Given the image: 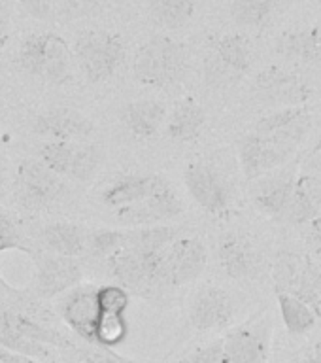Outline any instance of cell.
<instances>
[{
	"label": "cell",
	"mask_w": 321,
	"mask_h": 363,
	"mask_svg": "<svg viewBox=\"0 0 321 363\" xmlns=\"http://www.w3.org/2000/svg\"><path fill=\"white\" fill-rule=\"evenodd\" d=\"M17 62L23 72L47 84L64 85L72 79V48L55 33L28 34L19 45Z\"/></svg>",
	"instance_id": "1"
},
{
	"label": "cell",
	"mask_w": 321,
	"mask_h": 363,
	"mask_svg": "<svg viewBox=\"0 0 321 363\" xmlns=\"http://www.w3.org/2000/svg\"><path fill=\"white\" fill-rule=\"evenodd\" d=\"M186 48L170 36L157 34L138 48L133 61L136 82L147 87H172L186 72Z\"/></svg>",
	"instance_id": "2"
},
{
	"label": "cell",
	"mask_w": 321,
	"mask_h": 363,
	"mask_svg": "<svg viewBox=\"0 0 321 363\" xmlns=\"http://www.w3.org/2000/svg\"><path fill=\"white\" fill-rule=\"evenodd\" d=\"M72 53L85 79L98 84L118 72V68L123 65L127 50L118 33L91 28L76 38Z\"/></svg>",
	"instance_id": "3"
},
{
	"label": "cell",
	"mask_w": 321,
	"mask_h": 363,
	"mask_svg": "<svg viewBox=\"0 0 321 363\" xmlns=\"http://www.w3.org/2000/svg\"><path fill=\"white\" fill-rule=\"evenodd\" d=\"M274 291L300 299L321 318V269L293 250H280L272 263Z\"/></svg>",
	"instance_id": "4"
},
{
	"label": "cell",
	"mask_w": 321,
	"mask_h": 363,
	"mask_svg": "<svg viewBox=\"0 0 321 363\" xmlns=\"http://www.w3.org/2000/svg\"><path fill=\"white\" fill-rule=\"evenodd\" d=\"M274 320L263 311L221 337V363H266L271 356Z\"/></svg>",
	"instance_id": "5"
},
{
	"label": "cell",
	"mask_w": 321,
	"mask_h": 363,
	"mask_svg": "<svg viewBox=\"0 0 321 363\" xmlns=\"http://www.w3.org/2000/svg\"><path fill=\"white\" fill-rule=\"evenodd\" d=\"M208 265V250L197 237H180L164 248L159 267V288H181L195 282Z\"/></svg>",
	"instance_id": "6"
},
{
	"label": "cell",
	"mask_w": 321,
	"mask_h": 363,
	"mask_svg": "<svg viewBox=\"0 0 321 363\" xmlns=\"http://www.w3.org/2000/svg\"><path fill=\"white\" fill-rule=\"evenodd\" d=\"M255 93L272 108L306 106L314 96L312 85L300 74L288 68L269 67L255 76Z\"/></svg>",
	"instance_id": "7"
},
{
	"label": "cell",
	"mask_w": 321,
	"mask_h": 363,
	"mask_svg": "<svg viewBox=\"0 0 321 363\" xmlns=\"http://www.w3.org/2000/svg\"><path fill=\"white\" fill-rule=\"evenodd\" d=\"M184 184L195 203L212 216L231 208V187L220 170L206 161H193L184 170Z\"/></svg>",
	"instance_id": "8"
},
{
	"label": "cell",
	"mask_w": 321,
	"mask_h": 363,
	"mask_svg": "<svg viewBox=\"0 0 321 363\" xmlns=\"http://www.w3.org/2000/svg\"><path fill=\"white\" fill-rule=\"evenodd\" d=\"M297 152L299 150L257 133H249L238 142V161L244 178L248 182L257 180L261 176L283 167L297 157Z\"/></svg>",
	"instance_id": "9"
},
{
	"label": "cell",
	"mask_w": 321,
	"mask_h": 363,
	"mask_svg": "<svg viewBox=\"0 0 321 363\" xmlns=\"http://www.w3.org/2000/svg\"><path fill=\"white\" fill-rule=\"evenodd\" d=\"M299 163L300 157L297 155L280 169L252 182L249 199L261 214L266 218H282L299 176Z\"/></svg>",
	"instance_id": "10"
},
{
	"label": "cell",
	"mask_w": 321,
	"mask_h": 363,
	"mask_svg": "<svg viewBox=\"0 0 321 363\" xmlns=\"http://www.w3.org/2000/svg\"><path fill=\"white\" fill-rule=\"evenodd\" d=\"M163 252L144 254L123 248L108 259V267L118 280V286L133 294H146L153 288H159V267Z\"/></svg>",
	"instance_id": "11"
},
{
	"label": "cell",
	"mask_w": 321,
	"mask_h": 363,
	"mask_svg": "<svg viewBox=\"0 0 321 363\" xmlns=\"http://www.w3.org/2000/svg\"><path fill=\"white\" fill-rule=\"evenodd\" d=\"M218 263L232 280H255L265 269L263 252L244 233H225L218 242Z\"/></svg>",
	"instance_id": "12"
},
{
	"label": "cell",
	"mask_w": 321,
	"mask_h": 363,
	"mask_svg": "<svg viewBox=\"0 0 321 363\" xmlns=\"http://www.w3.org/2000/svg\"><path fill=\"white\" fill-rule=\"evenodd\" d=\"M17 191L27 206L42 208L67 193V182L38 159H25L17 167Z\"/></svg>",
	"instance_id": "13"
},
{
	"label": "cell",
	"mask_w": 321,
	"mask_h": 363,
	"mask_svg": "<svg viewBox=\"0 0 321 363\" xmlns=\"http://www.w3.org/2000/svg\"><path fill=\"white\" fill-rule=\"evenodd\" d=\"M181 214H184V204L167 182L163 187H159L157 191L140 203L116 210V221L119 225L135 229V227L163 225Z\"/></svg>",
	"instance_id": "14"
},
{
	"label": "cell",
	"mask_w": 321,
	"mask_h": 363,
	"mask_svg": "<svg viewBox=\"0 0 321 363\" xmlns=\"http://www.w3.org/2000/svg\"><path fill=\"white\" fill-rule=\"evenodd\" d=\"M252 67V45L242 34H225L215 40L212 55L206 59V78L212 84H229Z\"/></svg>",
	"instance_id": "15"
},
{
	"label": "cell",
	"mask_w": 321,
	"mask_h": 363,
	"mask_svg": "<svg viewBox=\"0 0 321 363\" xmlns=\"http://www.w3.org/2000/svg\"><path fill=\"white\" fill-rule=\"evenodd\" d=\"M36 269V294L42 299H53L64 295L81 282V265L76 257H64L55 254H30Z\"/></svg>",
	"instance_id": "16"
},
{
	"label": "cell",
	"mask_w": 321,
	"mask_h": 363,
	"mask_svg": "<svg viewBox=\"0 0 321 363\" xmlns=\"http://www.w3.org/2000/svg\"><path fill=\"white\" fill-rule=\"evenodd\" d=\"M312 121H314V116L308 106L274 108L257 119L254 133L299 150L300 144L310 133Z\"/></svg>",
	"instance_id": "17"
},
{
	"label": "cell",
	"mask_w": 321,
	"mask_h": 363,
	"mask_svg": "<svg viewBox=\"0 0 321 363\" xmlns=\"http://www.w3.org/2000/svg\"><path fill=\"white\" fill-rule=\"evenodd\" d=\"M237 308L231 294L220 286H204L193 297L189 322L197 331H221L235 320Z\"/></svg>",
	"instance_id": "18"
},
{
	"label": "cell",
	"mask_w": 321,
	"mask_h": 363,
	"mask_svg": "<svg viewBox=\"0 0 321 363\" xmlns=\"http://www.w3.org/2000/svg\"><path fill=\"white\" fill-rule=\"evenodd\" d=\"M33 133L45 140L85 142L95 133V125L87 116L74 108L57 106L34 118Z\"/></svg>",
	"instance_id": "19"
},
{
	"label": "cell",
	"mask_w": 321,
	"mask_h": 363,
	"mask_svg": "<svg viewBox=\"0 0 321 363\" xmlns=\"http://www.w3.org/2000/svg\"><path fill=\"white\" fill-rule=\"evenodd\" d=\"M59 314L74 335L93 346V331L98 320V305L93 286H76L59 303Z\"/></svg>",
	"instance_id": "20"
},
{
	"label": "cell",
	"mask_w": 321,
	"mask_h": 363,
	"mask_svg": "<svg viewBox=\"0 0 321 363\" xmlns=\"http://www.w3.org/2000/svg\"><path fill=\"white\" fill-rule=\"evenodd\" d=\"M164 184L167 180L159 174H127L112 182L102 191L101 199L106 206L118 210L140 203L152 193L157 191L159 187H163Z\"/></svg>",
	"instance_id": "21"
},
{
	"label": "cell",
	"mask_w": 321,
	"mask_h": 363,
	"mask_svg": "<svg viewBox=\"0 0 321 363\" xmlns=\"http://www.w3.org/2000/svg\"><path fill=\"white\" fill-rule=\"evenodd\" d=\"M321 212V180L299 172L283 220L289 225L306 227Z\"/></svg>",
	"instance_id": "22"
},
{
	"label": "cell",
	"mask_w": 321,
	"mask_h": 363,
	"mask_svg": "<svg viewBox=\"0 0 321 363\" xmlns=\"http://www.w3.org/2000/svg\"><path fill=\"white\" fill-rule=\"evenodd\" d=\"M169 110L167 104L155 99H140L125 104L121 110V121L130 135L136 138H152L159 133L167 121Z\"/></svg>",
	"instance_id": "23"
},
{
	"label": "cell",
	"mask_w": 321,
	"mask_h": 363,
	"mask_svg": "<svg viewBox=\"0 0 321 363\" xmlns=\"http://www.w3.org/2000/svg\"><path fill=\"white\" fill-rule=\"evenodd\" d=\"M40 244L47 254L78 259V255L87 250V231L84 225H78V223L55 221V223L42 227Z\"/></svg>",
	"instance_id": "24"
},
{
	"label": "cell",
	"mask_w": 321,
	"mask_h": 363,
	"mask_svg": "<svg viewBox=\"0 0 321 363\" xmlns=\"http://www.w3.org/2000/svg\"><path fill=\"white\" fill-rule=\"evenodd\" d=\"M164 123H167V135L170 140L187 144L201 136L206 125V112L197 101L184 99L172 108Z\"/></svg>",
	"instance_id": "25"
},
{
	"label": "cell",
	"mask_w": 321,
	"mask_h": 363,
	"mask_svg": "<svg viewBox=\"0 0 321 363\" xmlns=\"http://www.w3.org/2000/svg\"><path fill=\"white\" fill-rule=\"evenodd\" d=\"M278 53L297 65H317L321 62V28L289 30L278 40Z\"/></svg>",
	"instance_id": "26"
},
{
	"label": "cell",
	"mask_w": 321,
	"mask_h": 363,
	"mask_svg": "<svg viewBox=\"0 0 321 363\" xmlns=\"http://www.w3.org/2000/svg\"><path fill=\"white\" fill-rule=\"evenodd\" d=\"M0 348L16 352V354H21V356L33 357V359H38L42 363L59 362V354H57L55 348L34 342V340L27 339L23 333H19L16 325L11 323L10 316H8V308L2 305H0Z\"/></svg>",
	"instance_id": "27"
},
{
	"label": "cell",
	"mask_w": 321,
	"mask_h": 363,
	"mask_svg": "<svg viewBox=\"0 0 321 363\" xmlns=\"http://www.w3.org/2000/svg\"><path fill=\"white\" fill-rule=\"evenodd\" d=\"M186 231L180 225H147L135 227V229H125V248L153 254V252H163L170 244L184 237Z\"/></svg>",
	"instance_id": "28"
},
{
	"label": "cell",
	"mask_w": 321,
	"mask_h": 363,
	"mask_svg": "<svg viewBox=\"0 0 321 363\" xmlns=\"http://www.w3.org/2000/svg\"><path fill=\"white\" fill-rule=\"evenodd\" d=\"M8 316H10L11 323L16 325L17 331L23 333L27 339L34 340V342H40L44 346H51L55 350H76V345L72 342V339H68L67 335H62L61 331H57L47 323L40 322L36 318L28 316V314H23V312L11 311L8 308Z\"/></svg>",
	"instance_id": "29"
},
{
	"label": "cell",
	"mask_w": 321,
	"mask_h": 363,
	"mask_svg": "<svg viewBox=\"0 0 321 363\" xmlns=\"http://www.w3.org/2000/svg\"><path fill=\"white\" fill-rule=\"evenodd\" d=\"M276 301L278 308H280V316H282V322L289 335L299 337V335L310 333L312 329L316 328L320 318L306 303H303L293 295L282 294V291H276Z\"/></svg>",
	"instance_id": "30"
},
{
	"label": "cell",
	"mask_w": 321,
	"mask_h": 363,
	"mask_svg": "<svg viewBox=\"0 0 321 363\" xmlns=\"http://www.w3.org/2000/svg\"><path fill=\"white\" fill-rule=\"evenodd\" d=\"M147 11L157 27L174 30L191 21L195 16V2L193 0H152Z\"/></svg>",
	"instance_id": "31"
},
{
	"label": "cell",
	"mask_w": 321,
	"mask_h": 363,
	"mask_svg": "<svg viewBox=\"0 0 321 363\" xmlns=\"http://www.w3.org/2000/svg\"><path fill=\"white\" fill-rule=\"evenodd\" d=\"M278 0H232V19L246 28H261L271 21Z\"/></svg>",
	"instance_id": "32"
},
{
	"label": "cell",
	"mask_w": 321,
	"mask_h": 363,
	"mask_svg": "<svg viewBox=\"0 0 321 363\" xmlns=\"http://www.w3.org/2000/svg\"><path fill=\"white\" fill-rule=\"evenodd\" d=\"M129 323L125 314H98L93 331V346L113 350L127 340Z\"/></svg>",
	"instance_id": "33"
},
{
	"label": "cell",
	"mask_w": 321,
	"mask_h": 363,
	"mask_svg": "<svg viewBox=\"0 0 321 363\" xmlns=\"http://www.w3.org/2000/svg\"><path fill=\"white\" fill-rule=\"evenodd\" d=\"M125 229H95L87 233V248L96 257L110 259L125 248Z\"/></svg>",
	"instance_id": "34"
},
{
	"label": "cell",
	"mask_w": 321,
	"mask_h": 363,
	"mask_svg": "<svg viewBox=\"0 0 321 363\" xmlns=\"http://www.w3.org/2000/svg\"><path fill=\"white\" fill-rule=\"evenodd\" d=\"M98 314H125L129 308L130 294L121 286H98L95 288Z\"/></svg>",
	"instance_id": "35"
},
{
	"label": "cell",
	"mask_w": 321,
	"mask_h": 363,
	"mask_svg": "<svg viewBox=\"0 0 321 363\" xmlns=\"http://www.w3.org/2000/svg\"><path fill=\"white\" fill-rule=\"evenodd\" d=\"M8 250H17V252H23V254H33V250L23 244L21 233L17 229L16 221L11 220L8 214H4V212H0V254L8 252Z\"/></svg>",
	"instance_id": "36"
},
{
	"label": "cell",
	"mask_w": 321,
	"mask_h": 363,
	"mask_svg": "<svg viewBox=\"0 0 321 363\" xmlns=\"http://www.w3.org/2000/svg\"><path fill=\"white\" fill-rule=\"evenodd\" d=\"M221 345H223L221 337L210 340L206 345L189 352L180 363H221Z\"/></svg>",
	"instance_id": "37"
},
{
	"label": "cell",
	"mask_w": 321,
	"mask_h": 363,
	"mask_svg": "<svg viewBox=\"0 0 321 363\" xmlns=\"http://www.w3.org/2000/svg\"><path fill=\"white\" fill-rule=\"evenodd\" d=\"M101 6V0H55V8L59 13L68 17H85L95 13Z\"/></svg>",
	"instance_id": "38"
},
{
	"label": "cell",
	"mask_w": 321,
	"mask_h": 363,
	"mask_svg": "<svg viewBox=\"0 0 321 363\" xmlns=\"http://www.w3.org/2000/svg\"><path fill=\"white\" fill-rule=\"evenodd\" d=\"M19 4L27 16L40 21L51 19L57 13L55 0H19Z\"/></svg>",
	"instance_id": "39"
},
{
	"label": "cell",
	"mask_w": 321,
	"mask_h": 363,
	"mask_svg": "<svg viewBox=\"0 0 321 363\" xmlns=\"http://www.w3.org/2000/svg\"><path fill=\"white\" fill-rule=\"evenodd\" d=\"M72 363H136L133 359L125 356H119L113 350H106V348H91V350L84 352L81 356Z\"/></svg>",
	"instance_id": "40"
},
{
	"label": "cell",
	"mask_w": 321,
	"mask_h": 363,
	"mask_svg": "<svg viewBox=\"0 0 321 363\" xmlns=\"http://www.w3.org/2000/svg\"><path fill=\"white\" fill-rule=\"evenodd\" d=\"M299 172H305V174H310L321 180V140L312 147L310 152H306L300 157Z\"/></svg>",
	"instance_id": "41"
},
{
	"label": "cell",
	"mask_w": 321,
	"mask_h": 363,
	"mask_svg": "<svg viewBox=\"0 0 321 363\" xmlns=\"http://www.w3.org/2000/svg\"><path fill=\"white\" fill-rule=\"evenodd\" d=\"M306 240L312 252L321 255V212L306 225Z\"/></svg>",
	"instance_id": "42"
},
{
	"label": "cell",
	"mask_w": 321,
	"mask_h": 363,
	"mask_svg": "<svg viewBox=\"0 0 321 363\" xmlns=\"http://www.w3.org/2000/svg\"><path fill=\"white\" fill-rule=\"evenodd\" d=\"M293 363H321V340H316L314 345L305 348L295 357Z\"/></svg>",
	"instance_id": "43"
},
{
	"label": "cell",
	"mask_w": 321,
	"mask_h": 363,
	"mask_svg": "<svg viewBox=\"0 0 321 363\" xmlns=\"http://www.w3.org/2000/svg\"><path fill=\"white\" fill-rule=\"evenodd\" d=\"M8 38H10V16L4 2H0V53L8 44Z\"/></svg>",
	"instance_id": "44"
},
{
	"label": "cell",
	"mask_w": 321,
	"mask_h": 363,
	"mask_svg": "<svg viewBox=\"0 0 321 363\" xmlns=\"http://www.w3.org/2000/svg\"><path fill=\"white\" fill-rule=\"evenodd\" d=\"M0 363H42V362L33 359V357H28V356H21V354H16V352L0 348Z\"/></svg>",
	"instance_id": "45"
},
{
	"label": "cell",
	"mask_w": 321,
	"mask_h": 363,
	"mask_svg": "<svg viewBox=\"0 0 321 363\" xmlns=\"http://www.w3.org/2000/svg\"><path fill=\"white\" fill-rule=\"evenodd\" d=\"M0 291H6V294H16V288L11 286L4 277H2V272H0Z\"/></svg>",
	"instance_id": "46"
},
{
	"label": "cell",
	"mask_w": 321,
	"mask_h": 363,
	"mask_svg": "<svg viewBox=\"0 0 321 363\" xmlns=\"http://www.w3.org/2000/svg\"><path fill=\"white\" fill-rule=\"evenodd\" d=\"M2 174H4V161L0 157V180H2Z\"/></svg>",
	"instance_id": "47"
}]
</instances>
